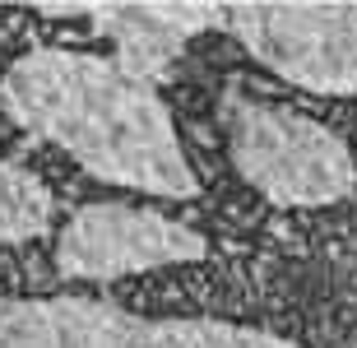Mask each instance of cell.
<instances>
[{
	"label": "cell",
	"instance_id": "6",
	"mask_svg": "<svg viewBox=\"0 0 357 348\" xmlns=\"http://www.w3.org/2000/svg\"><path fill=\"white\" fill-rule=\"evenodd\" d=\"M149 316L102 297H5L0 348H144Z\"/></svg>",
	"mask_w": 357,
	"mask_h": 348
},
{
	"label": "cell",
	"instance_id": "8",
	"mask_svg": "<svg viewBox=\"0 0 357 348\" xmlns=\"http://www.w3.org/2000/svg\"><path fill=\"white\" fill-rule=\"evenodd\" d=\"M56 223V195L24 162L0 158V246L47 237Z\"/></svg>",
	"mask_w": 357,
	"mask_h": 348
},
{
	"label": "cell",
	"instance_id": "7",
	"mask_svg": "<svg viewBox=\"0 0 357 348\" xmlns=\"http://www.w3.org/2000/svg\"><path fill=\"white\" fill-rule=\"evenodd\" d=\"M144 348H302L297 339L218 316H149Z\"/></svg>",
	"mask_w": 357,
	"mask_h": 348
},
{
	"label": "cell",
	"instance_id": "3",
	"mask_svg": "<svg viewBox=\"0 0 357 348\" xmlns=\"http://www.w3.org/2000/svg\"><path fill=\"white\" fill-rule=\"evenodd\" d=\"M223 33L292 89L357 98V5H223Z\"/></svg>",
	"mask_w": 357,
	"mask_h": 348
},
{
	"label": "cell",
	"instance_id": "1",
	"mask_svg": "<svg viewBox=\"0 0 357 348\" xmlns=\"http://www.w3.org/2000/svg\"><path fill=\"white\" fill-rule=\"evenodd\" d=\"M0 107L19 130L66 149L107 186L158 200L199 195V176L162 89L130 75L116 56L33 47L0 75Z\"/></svg>",
	"mask_w": 357,
	"mask_h": 348
},
{
	"label": "cell",
	"instance_id": "2",
	"mask_svg": "<svg viewBox=\"0 0 357 348\" xmlns=\"http://www.w3.org/2000/svg\"><path fill=\"white\" fill-rule=\"evenodd\" d=\"M227 158L255 195L278 209H330L357 190V158L334 126L246 93L237 80L218 98Z\"/></svg>",
	"mask_w": 357,
	"mask_h": 348
},
{
	"label": "cell",
	"instance_id": "5",
	"mask_svg": "<svg viewBox=\"0 0 357 348\" xmlns=\"http://www.w3.org/2000/svg\"><path fill=\"white\" fill-rule=\"evenodd\" d=\"M52 19H84L112 56L149 84H167L199 33H223V5H38Z\"/></svg>",
	"mask_w": 357,
	"mask_h": 348
},
{
	"label": "cell",
	"instance_id": "4",
	"mask_svg": "<svg viewBox=\"0 0 357 348\" xmlns=\"http://www.w3.org/2000/svg\"><path fill=\"white\" fill-rule=\"evenodd\" d=\"M209 260V237L181 218L130 200L79 204L56 232V274L75 283H116L149 269Z\"/></svg>",
	"mask_w": 357,
	"mask_h": 348
}]
</instances>
